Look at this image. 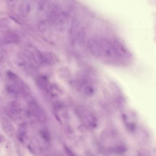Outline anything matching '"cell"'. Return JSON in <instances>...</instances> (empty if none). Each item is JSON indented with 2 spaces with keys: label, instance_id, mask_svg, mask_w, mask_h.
Wrapping results in <instances>:
<instances>
[{
  "label": "cell",
  "instance_id": "6da1fadb",
  "mask_svg": "<svg viewBox=\"0 0 156 156\" xmlns=\"http://www.w3.org/2000/svg\"><path fill=\"white\" fill-rule=\"evenodd\" d=\"M87 47L94 57L117 66L129 67L135 62L133 51L118 38H94L88 42Z\"/></svg>",
  "mask_w": 156,
  "mask_h": 156
},
{
  "label": "cell",
  "instance_id": "7a4b0ae2",
  "mask_svg": "<svg viewBox=\"0 0 156 156\" xmlns=\"http://www.w3.org/2000/svg\"><path fill=\"white\" fill-rule=\"evenodd\" d=\"M19 38L15 34L9 33L4 37V41L6 43H14L18 41Z\"/></svg>",
  "mask_w": 156,
  "mask_h": 156
},
{
  "label": "cell",
  "instance_id": "3957f363",
  "mask_svg": "<svg viewBox=\"0 0 156 156\" xmlns=\"http://www.w3.org/2000/svg\"><path fill=\"white\" fill-rule=\"evenodd\" d=\"M2 125L3 129L6 133L11 134L12 132V126L11 124H10L9 121L6 119H3L2 120Z\"/></svg>",
  "mask_w": 156,
  "mask_h": 156
},
{
  "label": "cell",
  "instance_id": "277c9868",
  "mask_svg": "<svg viewBox=\"0 0 156 156\" xmlns=\"http://www.w3.org/2000/svg\"><path fill=\"white\" fill-rule=\"evenodd\" d=\"M29 9H30V4L28 3V2H25L23 4L22 6V10L23 13L24 14H28L29 11Z\"/></svg>",
  "mask_w": 156,
  "mask_h": 156
},
{
  "label": "cell",
  "instance_id": "5b68a950",
  "mask_svg": "<svg viewBox=\"0 0 156 156\" xmlns=\"http://www.w3.org/2000/svg\"><path fill=\"white\" fill-rule=\"evenodd\" d=\"M6 140L5 137L2 134L0 133V143L6 141Z\"/></svg>",
  "mask_w": 156,
  "mask_h": 156
},
{
  "label": "cell",
  "instance_id": "8992f818",
  "mask_svg": "<svg viewBox=\"0 0 156 156\" xmlns=\"http://www.w3.org/2000/svg\"></svg>",
  "mask_w": 156,
  "mask_h": 156
}]
</instances>
